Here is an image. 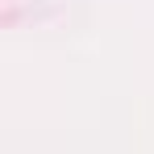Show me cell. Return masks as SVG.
<instances>
[]
</instances>
